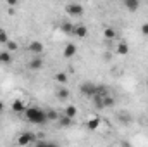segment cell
<instances>
[{"label":"cell","instance_id":"30bf717a","mask_svg":"<svg viewBox=\"0 0 148 147\" xmlns=\"http://www.w3.org/2000/svg\"><path fill=\"white\" fill-rule=\"evenodd\" d=\"M10 62H12V54L7 52V50H0V64L9 66Z\"/></svg>","mask_w":148,"mask_h":147},{"label":"cell","instance_id":"5b68a950","mask_svg":"<svg viewBox=\"0 0 148 147\" xmlns=\"http://www.w3.org/2000/svg\"><path fill=\"white\" fill-rule=\"evenodd\" d=\"M28 50L33 54V57H38V55L43 52V43H41V42H38V40H33V42L28 45Z\"/></svg>","mask_w":148,"mask_h":147},{"label":"cell","instance_id":"83f0119b","mask_svg":"<svg viewBox=\"0 0 148 147\" xmlns=\"http://www.w3.org/2000/svg\"><path fill=\"white\" fill-rule=\"evenodd\" d=\"M147 88H148V80H147Z\"/></svg>","mask_w":148,"mask_h":147},{"label":"cell","instance_id":"ffe728a7","mask_svg":"<svg viewBox=\"0 0 148 147\" xmlns=\"http://www.w3.org/2000/svg\"><path fill=\"white\" fill-rule=\"evenodd\" d=\"M60 28H62L64 33H69V35H73V31H74V24H71V23H64Z\"/></svg>","mask_w":148,"mask_h":147},{"label":"cell","instance_id":"e0dca14e","mask_svg":"<svg viewBox=\"0 0 148 147\" xmlns=\"http://www.w3.org/2000/svg\"><path fill=\"white\" fill-rule=\"evenodd\" d=\"M57 97H59V101H66V99H69V90L64 88V87L57 88Z\"/></svg>","mask_w":148,"mask_h":147},{"label":"cell","instance_id":"4fadbf2b","mask_svg":"<svg viewBox=\"0 0 148 147\" xmlns=\"http://www.w3.org/2000/svg\"><path fill=\"white\" fill-rule=\"evenodd\" d=\"M45 114H47V121H59V118H60V114L53 109V107L45 109Z\"/></svg>","mask_w":148,"mask_h":147},{"label":"cell","instance_id":"7a4b0ae2","mask_svg":"<svg viewBox=\"0 0 148 147\" xmlns=\"http://www.w3.org/2000/svg\"><path fill=\"white\" fill-rule=\"evenodd\" d=\"M79 92H81L84 97L93 99V97L97 95V83H93V81H83V83L79 85Z\"/></svg>","mask_w":148,"mask_h":147},{"label":"cell","instance_id":"44dd1931","mask_svg":"<svg viewBox=\"0 0 148 147\" xmlns=\"http://www.w3.org/2000/svg\"><path fill=\"white\" fill-rule=\"evenodd\" d=\"M55 81H59V83H67V74L59 71V73L55 74Z\"/></svg>","mask_w":148,"mask_h":147},{"label":"cell","instance_id":"cb8c5ba5","mask_svg":"<svg viewBox=\"0 0 148 147\" xmlns=\"http://www.w3.org/2000/svg\"><path fill=\"white\" fill-rule=\"evenodd\" d=\"M141 35L143 37H148V23H143L141 24Z\"/></svg>","mask_w":148,"mask_h":147},{"label":"cell","instance_id":"277c9868","mask_svg":"<svg viewBox=\"0 0 148 147\" xmlns=\"http://www.w3.org/2000/svg\"><path fill=\"white\" fill-rule=\"evenodd\" d=\"M66 12L69 16H81L84 12V7L81 3H77V2H73V3H67L66 5Z\"/></svg>","mask_w":148,"mask_h":147},{"label":"cell","instance_id":"6da1fadb","mask_svg":"<svg viewBox=\"0 0 148 147\" xmlns=\"http://www.w3.org/2000/svg\"><path fill=\"white\" fill-rule=\"evenodd\" d=\"M24 116H26V119L29 121V123H33V125H41V123H45L47 121V114H45V109H41V107H28L26 112H24Z\"/></svg>","mask_w":148,"mask_h":147},{"label":"cell","instance_id":"4316f807","mask_svg":"<svg viewBox=\"0 0 148 147\" xmlns=\"http://www.w3.org/2000/svg\"><path fill=\"white\" fill-rule=\"evenodd\" d=\"M3 109H5V104H3V102L0 101V112H3Z\"/></svg>","mask_w":148,"mask_h":147},{"label":"cell","instance_id":"7402d4cb","mask_svg":"<svg viewBox=\"0 0 148 147\" xmlns=\"http://www.w3.org/2000/svg\"><path fill=\"white\" fill-rule=\"evenodd\" d=\"M9 40H10V38H9V35H7V31L0 28V43H2V45H5Z\"/></svg>","mask_w":148,"mask_h":147},{"label":"cell","instance_id":"9a60e30c","mask_svg":"<svg viewBox=\"0 0 148 147\" xmlns=\"http://www.w3.org/2000/svg\"><path fill=\"white\" fill-rule=\"evenodd\" d=\"M73 123H74V119L67 118V116H64V114H62V116L59 118V126H62V128H69V126H71Z\"/></svg>","mask_w":148,"mask_h":147},{"label":"cell","instance_id":"2e32d148","mask_svg":"<svg viewBox=\"0 0 148 147\" xmlns=\"http://www.w3.org/2000/svg\"><path fill=\"white\" fill-rule=\"evenodd\" d=\"M76 114H77L76 106H67V107L64 109V116H67V118H71V119H74V118H76Z\"/></svg>","mask_w":148,"mask_h":147},{"label":"cell","instance_id":"ba28073f","mask_svg":"<svg viewBox=\"0 0 148 147\" xmlns=\"http://www.w3.org/2000/svg\"><path fill=\"white\" fill-rule=\"evenodd\" d=\"M115 54L117 55H127L129 54V45L122 40V42H117V45H115Z\"/></svg>","mask_w":148,"mask_h":147},{"label":"cell","instance_id":"7c38bea8","mask_svg":"<svg viewBox=\"0 0 148 147\" xmlns=\"http://www.w3.org/2000/svg\"><path fill=\"white\" fill-rule=\"evenodd\" d=\"M103 37H105V40H115L117 38V31H115V28H112V26H105L103 28Z\"/></svg>","mask_w":148,"mask_h":147},{"label":"cell","instance_id":"8fae6325","mask_svg":"<svg viewBox=\"0 0 148 147\" xmlns=\"http://www.w3.org/2000/svg\"><path fill=\"white\" fill-rule=\"evenodd\" d=\"M10 107H12L14 112H17V114H19V112H26V109H28V107L24 106V102H23V101H19V99H16V101L12 102V106H10Z\"/></svg>","mask_w":148,"mask_h":147},{"label":"cell","instance_id":"ac0fdd59","mask_svg":"<svg viewBox=\"0 0 148 147\" xmlns=\"http://www.w3.org/2000/svg\"><path fill=\"white\" fill-rule=\"evenodd\" d=\"M98 125H100V119H98V118H91V119H88V123H86V126H88L90 130H97Z\"/></svg>","mask_w":148,"mask_h":147},{"label":"cell","instance_id":"d4e9b609","mask_svg":"<svg viewBox=\"0 0 148 147\" xmlns=\"http://www.w3.org/2000/svg\"><path fill=\"white\" fill-rule=\"evenodd\" d=\"M121 119H122V121H131V116H127V114H121Z\"/></svg>","mask_w":148,"mask_h":147},{"label":"cell","instance_id":"8992f818","mask_svg":"<svg viewBox=\"0 0 148 147\" xmlns=\"http://www.w3.org/2000/svg\"><path fill=\"white\" fill-rule=\"evenodd\" d=\"M74 37L77 38H86L88 37V28L84 24H74V31H73Z\"/></svg>","mask_w":148,"mask_h":147},{"label":"cell","instance_id":"52a82bcc","mask_svg":"<svg viewBox=\"0 0 148 147\" xmlns=\"http://www.w3.org/2000/svg\"><path fill=\"white\" fill-rule=\"evenodd\" d=\"M76 52H77V47H76V43H67L66 47H64V52H62V55L66 57V59H71L76 55Z\"/></svg>","mask_w":148,"mask_h":147},{"label":"cell","instance_id":"9c48e42d","mask_svg":"<svg viewBox=\"0 0 148 147\" xmlns=\"http://www.w3.org/2000/svg\"><path fill=\"white\" fill-rule=\"evenodd\" d=\"M28 68L33 69V71H40V69L43 68V61H41V57H33V59L28 62Z\"/></svg>","mask_w":148,"mask_h":147},{"label":"cell","instance_id":"5bb4252c","mask_svg":"<svg viewBox=\"0 0 148 147\" xmlns=\"http://www.w3.org/2000/svg\"><path fill=\"white\" fill-rule=\"evenodd\" d=\"M124 7H126L127 10L134 12V10L140 9V2H138V0H124Z\"/></svg>","mask_w":148,"mask_h":147},{"label":"cell","instance_id":"603a6c76","mask_svg":"<svg viewBox=\"0 0 148 147\" xmlns=\"http://www.w3.org/2000/svg\"><path fill=\"white\" fill-rule=\"evenodd\" d=\"M35 147H59L57 144H53V142H47V140H40L36 142V146Z\"/></svg>","mask_w":148,"mask_h":147},{"label":"cell","instance_id":"484cf974","mask_svg":"<svg viewBox=\"0 0 148 147\" xmlns=\"http://www.w3.org/2000/svg\"><path fill=\"white\" fill-rule=\"evenodd\" d=\"M7 5H10V7H14V5H17V2H16V0H7Z\"/></svg>","mask_w":148,"mask_h":147},{"label":"cell","instance_id":"d6986e66","mask_svg":"<svg viewBox=\"0 0 148 147\" xmlns=\"http://www.w3.org/2000/svg\"><path fill=\"white\" fill-rule=\"evenodd\" d=\"M17 47H19V45H17L14 40H9V42L5 43V50H7V52H10V54H12L14 50H17Z\"/></svg>","mask_w":148,"mask_h":147},{"label":"cell","instance_id":"3957f363","mask_svg":"<svg viewBox=\"0 0 148 147\" xmlns=\"http://www.w3.org/2000/svg\"><path fill=\"white\" fill-rule=\"evenodd\" d=\"M35 139H36L35 133H31V132H24V133H21V135L17 137V146L19 147H26V146H29V144H33Z\"/></svg>","mask_w":148,"mask_h":147}]
</instances>
